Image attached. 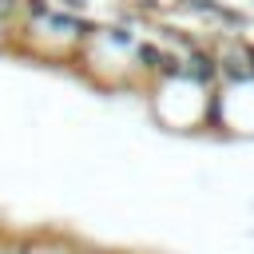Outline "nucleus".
Returning <instances> with one entry per match:
<instances>
[{"instance_id": "nucleus-1", "label": "nucleus", "mask_w": 254, "mask_h": 254, "mask_svg": "<svg viewBox=\"0 0 254 254\" xmlns=\"http://www.w3.org/2000/svg\"><path fill=\"white\" fill-rule=\"evenodd\" d=\"M214 87H198L194 79H187L183 71L171 79H155L147 83L151 95V111L163 127L171 131H202L206 127V103H210Z\"/></svg>"}, {"instance_id": "nucleus-2", "label": "nucleus", "mask_w": 254, "mask_h": 254, "mask_svg": "<svg viewBox=\"0 0 254 254\" xmlns=\"http://www.w3.org/2000/svg\"><path fill=\"white\" fill-rule=\"evenodd\" d=\"M60 12H71V16H87L91 12V0H52Z\"/></svg>"}, {"instance_id": "nucleus-3", "label": "nucleus", "mask_w": 254, "mask_h": 254, "mask_svg": "<svg viewBox=\"0 0 254 254\" xmlns=\"http://www.w3.org/2000/svg\"><path fill=\"white\" fill-rule=\"evenodd\" d=\"M8 242H12V238H4V234H0V254H4V250H8Z\"/></svg>"}]
</instances>
